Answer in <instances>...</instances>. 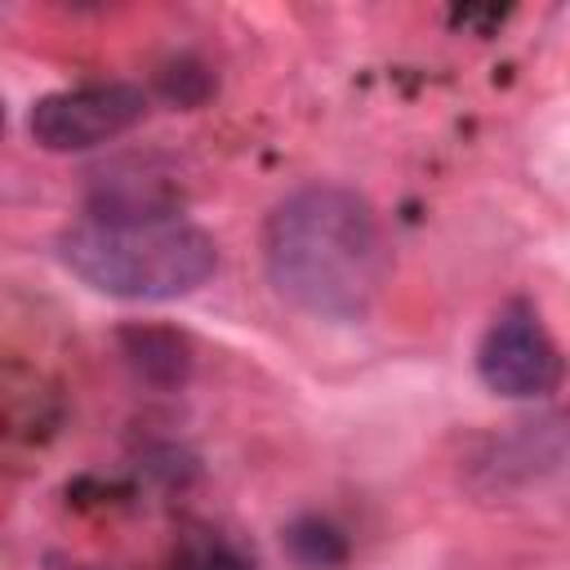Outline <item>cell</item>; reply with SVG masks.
I'll return each instance as SVG.
<instances>
[{
    "label": "cell",
    "instance_id": "obj_1",
    "mask_svg": "<svg viewBox=\"0 0 570 570\" xmlns=\"http://www.w3.org/2000/svg\"><path fill=\"white\" fill-rule=\"evenodd\" d=\"M263 267L285 303L316 321H361L387 276V249L365 196L338 183L289 191L263 227Z\"/></svg>",
    "mask_w": 570,
    "mask_h": 570
},
{
    "label": "cell",
    "instance_id": "obj_2",
    "mask_svg": "<svg viewBox=\"0 0 570 570\" xmlns=\"http://www.w3.org/2000/svg\"><path fill=\"white\" fill-rule=\"evenodd\" d=\"M62 267L107 298L169 303L196 294L218 272V245L174 209L107 205L58 236Z\"/></svg>",
    "mask_w": 570,
    "mask_h": 570
},
{
    "label": "cell",
    "instance_id": "obj_3",
    "mask_svg": "<svg viewBox=\"0 0 570 570\" xmlns=\"http://www.w3.org/2000/svg\"><path fill=\"white\" fill-rule=\"evenodd\" d=\"M147 116V94L129 80H94L36 98L27 134L45 151H89L129 134Z\"/></svg>",
    "mask_w": 570,
    "mask_h": 570
},
{
    "label": "cell",
    "instance_id": "obj_4",
    "mask_svg": "<svg viewBox=\"0 0 570 570\" xmlns=\"http://www.w3.org/2000/svg\"><path fill=\"white\" fill-rule=\"evenodd\" d=\"M476 374L494 396L534 401L561 387L566 361L530 303H508L476 343Z\"/></svg>",
    "mask_w": 570,
    "mask_h": 570
},
{
    "label": "cell",
    "instance_id": "obj_5",
    "mask_svg": "<svg viewBox=\"0 0 570 570\" xmlns=\"http://www.w3.org/2000/svg\"><path fill=\"white\" fill-rule=\"evenodd\" d=\"M125 356L147 383H183L191 370V347L174 330H125Z\"/></svg>",
    "mask_w": 570,
    "mask_h": 570
},
{
    "label": "cell",
    "instance_id": "obj_6",
    "mask_svg": "<svg viewBox=\"0 0 570 570\" xmlns=\"http://www.w3.org/2000/svg\"><path fill=\"white\" fill-rule=\"evenodd\" d=\"M285 552L294 557V566L303 570H334L347 561V539L334 521L325 517H298L285 530Z\"/></svg>",
    "mask_w": 570,
    "mask_h": 570
},
{
    "label": "cell",
    "instance_id": "obj_7",
    "mask_svg": "<svg viewBox=\"0 0 570 570\" xmlns=\"http://www.w3.org/2000/svg\"><path fill=\"white\" fill-rule=\"evenodd\" d=\"M183 570H249V566H245V557H240L236 548H227V543H205V548H196V552L183 561Z\"/></svg>",
    "mask_w": 570,
    "mask_h": 570
}]
</instances>
